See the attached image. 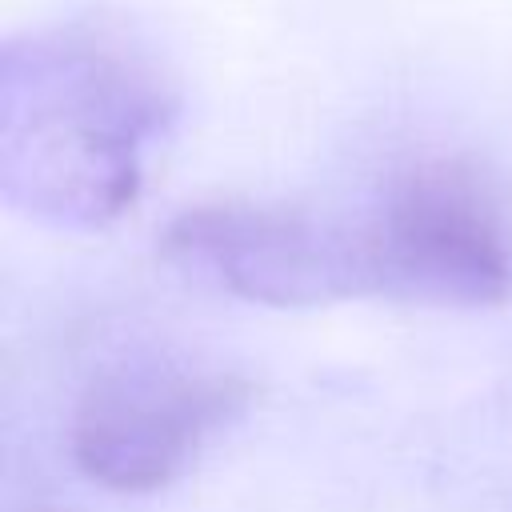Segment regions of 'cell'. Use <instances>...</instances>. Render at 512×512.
I'll return each instance as SVG.
<instances>
[{
	"instance_id": "2",
	"label": "cell",
	"mask_w": 512,
	"mask_h": 512,
	"mask_svg": "<svg viewBox=\"0 0 512 512\" xmlns=\"http://www.w3.org/2000/svg\"><path fill=\"white\" fill-rule=\"evenodd\" d=\"M368 292L424 304H496L512 264L488 200L448 164L404 176L360 224Z\"/></svg>"
},
{
	"instance_id": "1",
	"label": "cell",
	"mask_w": 512,
	"mask_h": 512,
	"mask_svg": "<svg viewBox=\"0 0 512 512\" xmlns=\"http://www.w3.org/2000/svg\"><path fill=\"white\" fill-rule=\"evenodd\" d=\"M152 80L100 40H36L4 64V184L56 224H104L136 200Z\"/></svg>"
},
{
	"instance_id": "4",
	"label": "cell",
	"mask_w": 512,
	"mask_h": 512,
	"mask_svg": "<svg viewBox=\"0 0 512 512\" xmlns=\"http://www.w3.org/2000/svg\"><path fill=\"white\" fill-rule=\"evenodd\" d=\"M240 404V380L220 372L164 364L112 372L80 404L76 460L108 488L152 492L180 476Z\"/></svg>"
},
{
	"instance_id": "3",
	"label": "cell",
	"mask_w": 512,
	"mask_h": 512,
	"mask_svg": "<svg viewBox=\"0 0 512 512\" xmlns=\"http://www.w3.org/2000/svg\"><path fill=\"white\" fill-rule=\"evenodd\" d=\"M164 248L176 264L256 304L288 308L368 292L360 224L340 228L292 208H196L168 228Z\"/></svg>"
}]
</instances>
